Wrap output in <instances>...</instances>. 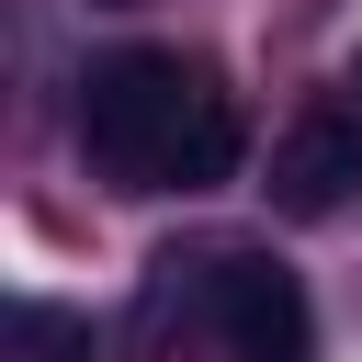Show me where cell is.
<instances>
[{
  "label": "cell",
  "instance_id": "6da1fadb",
  "mask_svg": "<svg viewBox=\"0 0 362 362\" xmlns=\"http://www.w3.org/2000/svg\"><path fill=\"white\" fill-rule=\"evenodd\" d=\"M79 147H90V170L102 181H124V192H215V181H238V102L192 68V57H158V45H136V57H113V68H90V90H79Z\"/></svg>",
  "mask_w": 362,
  "mask_h": 362
},
{
  "label": "cell",
  "instance_id": "7a4b0ae2",
  "mask_svg": "<svg viewBox=\"0 0 362 362\" xmlns=\"http://www.w3.org/2000/svg\"><path fill=\"white\" fill-rule=\"evenodd\" d=\"M215 339H226V362H317L305 283L283 260H215Z\"/></svg>",
  "mask_w": 362,
  "mask_h": 362
},
{
  "label": "cell",
  "instance_id": "3957f363",
  "mask_svg": "<svg viewBox=\"0 0 362 362\" xmlns=\"http://www.w3.org/2000/svg\"><path fill=\"white\" fill-rule=\"evenodd\" d=\"M272 204L283 215H351L362 204V113H339V102H317L283 147H272Z\"/></svg>",
  "mask_w": 362,
  "mask_h": 362
},
{
  "label": "cell",
  "instance_id": "277c9868",
  "mask_svg": "<svg viewBox=\"0 0 362 362\" xmlns=\"http://www.w3.org/2000/svg\"><path fill=\"white\" fill-rule=\"evenodd\" d=\"M23 362H102L79 305H23Z\"/></svg>",
  "mask_w": 362,
  "mask_h": 362
},
{
  "label": "cell",
  "instance_id": "5b68a950",
  "mask_svg": "<svg viewBox=\"0 0 362 362\" xmlns=\"http://www.w3.org/2000/svg\"><path fill=\"white\" fill-rule=\"evenodd\" d=\"M102 11H136V0H102Z\"/></svg>",
  "mask_w": 362,
  "mask_h": 362
}]
</instances>
